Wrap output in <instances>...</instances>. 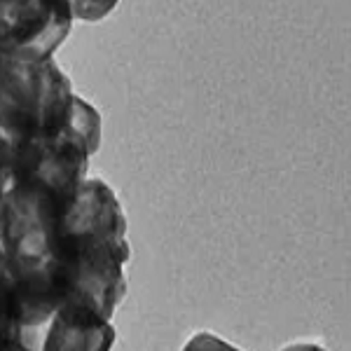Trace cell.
<instances>
[{
  "instance_id": "1",
  "label": "cell",
  "mask_w": 351,
  "mask_h": 351,
  "mask_svg": "<svg viewBox=\"0 0 351 351\" xmlns=\"http://www.w3.org/2000/svg\"><path fill=\"white\" fill-rule=\"evenodd\" d=\"M68 206L36 183H19L3 197L0 248L8 263H31L56 256L59 230Z\"/></svg>"
},
{
  "instance_id": "2",
  "label": "cell",
  "mask_w": 351,
  "mask_h": 351,
  "mask_svg": "<svg viewBox=\"0 0 351 351\" xmlns=\"http://www.w3.org/2000/svg\"><path fill=\"white\" fill-rule=\"evenodd\" d=\"M73 28L68 0H0V56L52 61Z\"/></svg>"
},
{
  "instance_id": "3",
  "label": "cell",
  "mask_w": 351,
  "mask_h": 351,
  "mask_svg": "<svg viewBox=\"0 0 351 351\" xmlns=\"http://www.w3.org/2000/svg\"><path fill=\"white\" fill-rule=\"evenodd\" d=\"M80 248H110L132 256L127 239V216L117 192L104 178H87L68 206L59 230L56 253Z\"/></svg>"
},
{
  "instance_id": "4",
  "label": "cell",
  "mask_w": 351,
  "mask_h": 351,
  "mask_svg": "<svg viewBox=\"0 0 351 351\" xmlns=\"http://www.w3.org/2000/svg\"><path fill=\"white\" fill-rule=\"evenodd\" d=\"M92 157L64 136H38L28 145L21 164L19 183H36L71 206L77 190L89 178Z\"/></svg>"
},
{
  "instance_id": "5",
  "label": "cell",
  "mask_w": 351,
  "mask_h": 351,
  "mask_svg": "<svg viewBox=\"0 0 351 351\" xmlns=\"http://www.w3.org/2000/svg\"><path fill=\"white\" fill-rule=\"evenodd\" d=\"M12 281V314L24 328H47L66 300V274L61 260L52 256L31 263H8Z\"/></svg>"
},
{
  "instance_id": "6",
  "label": "cell",
  "mask_w": 351,
  "mask_h": 351,
  "mask_svg": "<svg viewBox=\"0 0 351 351\" xmlns=\"http://www.w3.org/2000/svg\"><path fill=\"white\" fill-rule=\"evenodd\" d=\"M115 326L89 311L61 307L45 328L40 351H112Z\"/></svg>"
},
{
  "instance_id": "7",
  "label": "cell",
  "mask_w": 351,
  "mask_h": 351,
  "mask_svg": "<svg viewBox=\"0 0 351 351\" xmlns=\"http://www.w3.org/2000/svg\"><path fill=\"white\" fill-rule=\"evenodd\" d=\"M56 136H64L66 141L82 148L89 157H94L101 148V138H104V122H101L99 110L75 94L71 108H68L64 127Z\"/></svg>"
},
{
  "instance_id": "8",
  "label": "cell",
  "mask_w": 351,
  "mask_h": 351,
  "mask_svg": "<svg viewBox=\"0 0 351 351\" xmlns=\"http://www.w3.org/2000/svg\"><path fill=\"white\" fill-rule=\"evenodd\" d=\"M16 335H19V326L12 314V281H10L8 258L0 248V351H5Z\"/></svg>"
},
{
  "instance_id": "9",
  "label": "cell",
  "mask_w": 351,
  "mask_h": 351,
  "mask_svg": "<svg viewBox=\"0 0 351 351\" xmlns=\"http://www.w3.org/2000/svg\"><path fill=\"white\" fill-rule=\"evenodd\" d=\"M115 8H117L115 0H75V3L68 0V10H71L73 21L75 19L101 21V19H106Z\"/></svg>"
},
{
  "instance_id": "10",
  "label": "cell",
  "mask_w": 351,
  "mask_h": 351,
  "mask_svg": "<svg viewBox=\"0 0 351 351\" xmlns=\"http://www.w3.org/2000/svg\"><path fill=\"white\" fill-rule=\"evenodd\" d=\"M180 351H243V349L234 347L228 339L218 337L216 332L202 330V332H195V335L180 347Z\"/></svg>"
},
{
  "instance_id": "11",
  "label": "cell",
  "mask_w": 351,
  "mask_h": 351,
  "mask_svg": "<svg viewBox=\"0 0 351 351\" xmlns=\"http://www.w3.org/2000/svg\"><path fill=\"white\" fill-rule=\"evenodd\" d=\"M43 335H45V328H24V330H19V335L5 347V351H40Z\"/></svg>"
},
{
  "instance_id": "12",
  "label": "cell",
  "mask_w": 351,
  "mask_h": 351,
  "mask_svg": "<svg viewBox=\"0 0 351 351\" xmlns=\"http://www.w3.org/2000/svg\"><path fill=\"white\" fill-rule=\"evenodd\" d=\"M279 351H328L324 344H316V342H291L286 347H281Z\"/></svg>"
},
{
  "instance_id": "13",
  "label": "cell",
  "mask_w": 351,
  "mask_h": 351,
  "mask_svg": "<svg viewBox=\"0 0 351 351\" xmlns=\"http://www.w3.org/2000/svg\"><path fill=\"white\" fill-rule=\"evenodd\" d=\"M5 87H8V59L0 56V110H3L5 101Z\"/></svg>"
},
{
  "instance_id": "14",
  "label": "cell",
  "mask_w": 351,
  "mask_h": 351,
  "mask_svg": "<svg viewBox=\"0 0 351 351\" xmlns=\"http://www.w3.org/2000/svg\"><path fill=\"white\" fill-rule=\"evenodd\" d=\"M3 197H5V190L0 188V208H3Z\"/></svg>"
}]
</instances>
